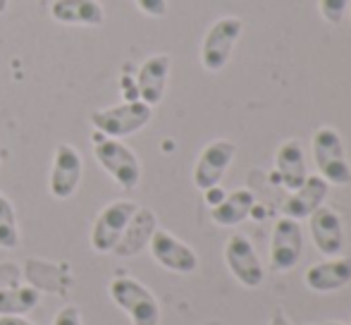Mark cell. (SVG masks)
<instances>
[{"mask_svg":"<svg viewBox=\"0 0 351 325\" xmlns=\"http://www.w3.org/2000/svg\"><path fill=\"white\" fill-rule=\"evenodd\" d=\"M53 325H84L79 306H74V304H67V306H62L60 311L56 313V318H53Z\"/></svg>","mask_w":351,"mask_h":325,"instance_id":"cb8c5ba5","label":"cell"},{"mask_svg":"<svg viewBox=\"0 0 351 325\" xmlns=\"http://www.w3.org/2000/svg\"><path fill=\"white\" fill-rule=\"evenodd\" d=\"M241 19L237 17H222L208 29L201 46V65L208 72H220L230 62L232 51L241 36Z\"/></svg>","mask_w":351,"mask_h":325,"instance_id":"52a82bcc","label":"cell"},{"mask_svg":"<svg viewBox=\"0 0 351 325\" xmlns=\"http://www.w3.org/2000/svg\"><path fill=\"white\" fill-rule=\"evenodd\" d=\"M139 210V204L130 199H120L108 204L106 208L98 213L96 223L91 228V249L98 254H112V249L120 242L122 232L130 225L132 215Z\"/></svg>","mask_w":351,"mask_h":325,"instance_id":"5b68a950","label":"cell"},{"mask_svg":"<svg viewBox=\"0 0 351 325\" xmlns=\"http://www.w3.org/2000/svg\"><path fill=\"white\" fill-rule=\"evenodd\" d=\"M270 325H289V321H287L285 313H280V311H278L273 318H270Z\"/></svg>","mask_w":351,"mask_h":325,"instance_id":"484cf974","label":"cell"},{"mask_svg":"<svg viewBox=\"0 0 351 325\" xmlns=\"http://www.w3.org/2000/svg\"><path fill=\"white\" fill-rule=\"evenodd\" d=\"M156 213L148 208H139L134 215H132L130 225L125 228V232H122L120 242L117 246L112 249V254L120 256V258H130V256H136L141 254L143 249L148 246L151 242L153 232H156Z\"/></svg>","mask_w":351,"mask_h":325,"instance_id":"e0dca14e","label":"cell"},{"mask_svg":"<svg viewBox=\"0 0 351 325\" xmlns=\"http://www.w3.org/2000/svg\"><path fill=\"white\" fill-rule=\"evenodd\" d=\"M311 239H313L315 249L325 256V258H335L342 254L344 249V230L342 218L328 206H320L313 215L308 218Z\"/></svg>","mask_w":351,"mask_h":325,"instance_id":"7c38bea8","label":"cell"},{"mask_svg":"<svg viewBox=\"0 0 351 325\" xmlns=\"http://www.w3.org/2000/svg\"><path fill=\"white\" fill-rule=\"evenodd\" d=\"M323 325H344V323H335V321H328V323H323Z\"/></svg>","mask_w":351,"mask_h":325,"instance_id":"83f0119b","label":"cell"},{"mask_svg":"<svg viewBox=\"0 0 351 325\" xmlns=\"http://www.w3.org/2000/svg\"><path fill=\"white\" fill-rule=\"evenodd\" d=\"M38 302H41V294L29 285L0 289V316H27L38 306Z\"/></svg>","mask_w":351,"mask_h":325,"instance_id":"ffe728a7","label":"cell"},{"mask_svg":"<svg viewBox=\"0 0 351 325\" xmlns=\"http://www.w3.org/2000/svg\"><path fill=\"white\" fill-rule=\"evenodd\" d=\"M328 191H330V184L323 180L320 175H308L306 182L299 186L296 191H291V196L285 201L282 206V213L291 220H306L320 208L325 206V199H328Z\"/></svg>","mask_w":351,"mask_h":325,"instance_id":"5bb4252c","label":"cell"},{"mask_svg":"<svg viewBox=\"0 0 351 325\" xmlns=\"http://www.w3.org/2000/svg\"><path fill=\"white\" fill-rule=\"evenodd\" d=\"M84 175V160L82 154L74 149L72 144H60L53 156V167L51 177H48V189L56 199L65 201L74 196V191L79 189V182Z\"/></svg>","mask_w":351,"mask_h":325,"instance_id":"30bf717a","label":"cell"},{"mask_svg":"<svg viewBox=\"0 0 351 325\" xmlns=\"http://www.w3.org/2000/svg\"><path fill=\"white\" fill-rule=\"evenodd\" d=\"M167 77H170V56H151L143 60L136 75V91H139V101L146 106H158L165 96Z\"/></svg>","mask_w":351,"mask_h":325,"instance_id":"9a60e30c","label":"cell"},{"mask_svg":"<svg viewBox=\"0 0 351 325\" xmlns=\"http://www.w3.org/2000/svg\"><path fill=\"white\" fill-rule=\"evenodd\" d=\"M0 325H34L24 316H0Z\"/></svg>","mask_w":351,"mask_h":325,"instance_id":"d4e9b609","label":"cell"},{"mask_svg":"<svg viewBox=\"0 0 351 325\" xmlns=\"http://www.w3.org/2000/svg\"><path fill=\"white\" fill-rule=\"evenodd\" d=\"M153 108L143 101H125L120 106L101 108L91 112V125L98 134L110 136V139H122L141 132L151 122Z\"/></svg>","mask_w":351,"mask_h":325,"instance_id":"3957f363","label":"cell"},{"mask_svg":"<svg viewBox=\"0 0 351 325\" xmlns=\"http://www.w3.org/2000/svg\"><path fill=\"white\" fill-rule=\"evenodd\" d=\"M304 282L311 292L330 294L344 289L351 282V258L347 256H335L323 263H315L306 270Z\"/></svg>","mask_w":351,"mask_h":325,"instance_id":"4fadbf2b","label":"cell"},{"mask_svg":"<svg viewBox=\"0 0 351 325\" xmlns=\"http://www.w3.org/2000/svg\"><path fill=\"white\" fill-rule=\"evenodd\" d=\"M19 246V225L14 206L8 196L0 194V249H17Z\"/></svg>","mask_w":351,"mask_h":325,"instance_id":"44dd1931","label":"cell"},{"mask_svg":"<svg viewBox=\"0 0 351 325\" xmlns=\"http://www.w3.org/2000/svg\"><path fill=\"white\" fill-rule=\"evenodd\" d=\"M225 263L227 270L232 273V278L246 289H256L261 287L265 278L263 263H261V256L256 254L254 244L246 234L237 232L227 239L225 244Z\"/></svg>","mask_w":351,"mask_h":325,"instance_id":"8992f818","label":"cell"},{"mask_svg":"<svg viewBox=\"0 0 351 325\" xmlns=\"http://www.w3.org/2000/svg\"><path fill=\"white\" fill-rule=\"evenodd\" d=\"M313 160L318 165V172L328 184L347 186L351 184V165L344 154L342 136L332 127H320L311 141Z\"/></svg>","mask_w":351,"mask_h":325,"instance_id":"277c9868","label":"cell"},{"mask_svg":"<svg viewBox=\"0 0 351 325\" xmlns=\"http://www.w3.org/2000/svg\"><path fill=\"white\" fill-rule=\"evenodd\" d=\"M256 208V196L251 189H234L227 196H222L220 204L210 208V218L220 228H234V225L244 223Z\"/></svg>","mask_w":351,"mask_h":325,"instance_id":"d6986e66","label":"cell"},{"mask_svg":"<svg viewBox=\"0 0 351 325\" xmlns=\"http://www.w3.org/2000/svg\"><path fill=\"white\" fill-rule=\"evenodd\" d=\"M112 304L130 316L132 325H160V304L156 294L134 278H115L108 285Z\"/></svg>","mask_w":351,"mask_h":325,"instance_id":"6da1fadb","label":"cell"},{"mask_svg":"<svg viewBox=\"0 0 351 325\" xmlns=\"http://www.w3.org/2000/svg\"><path fill=\"white\" fill-rule=\"evenodd\" d=\"M275 167H278L280 182L285 189L296 191L308 177L306 170V158L304 149L296 139H287L285 144H280L278 154H275Z\"/></svg>","mask_w":351,"mask_h":325,"instance_id":"ac0fdd59","label":"cell"},{"mask_svg":"<svg viewBox=\"0 0 351 325\" xmlns=\"http://www.w3.org/2000/svg\"><path fill=\"white\" fill-rule=\"evenodd\" d=\"M51 17L65 27H101L106 10L98 0H53Z\"/></svg>","mask_w":351,"mask_h":325,"instance_id":"2e32d148","label":"cell"},{"mask_svg":"<svg viewBox=\"0 0 351 325\" xmlns=\"http://www.w3.org/2000/svg\"><path fill=\"white\" fill-rule=\"evenodd\" d=\"M10 8V0H0V14H5Z\"/></svg>","mask_w":351,"mask_h":325,"instance_id":"4316f807","label":"cell"},{"mask_svg":"<svg viewBox=\"0 0 351 325\" xmlns=\"http://www.w3.org/2000/svg\"><path fill=\"white\" fill-rule=\"evenodd\" d=\"M237 146L230 139H215L201 151L194 165V186L199 191H208L217 186L225 177L230 162L234 160Z\"/></svg>","mask_w":351,"mask_h":325,"instance_id":"8fae6325","label":"cell"},{"mask_svg":"<svg viewBox=\"0 0 351 325\" xmlns=\"http://www.w3.org/2000/svg\"><path fill=\"white\" fill-rule=\"evenodd\" d=\"M351 0H318L320 5V14L328 24H339L344 19Z\"/></svg>","mask_w":351,"mask_h":325,"instance_id":"7402d4cb","label":"cell"},{"mask_svg":"<svg viewBox=\"0 0 351 325\" xmlns=\"http://www.w3.org/2000/svg\"><path fill=\"white\" fill-rule=\"evenodd\" d=\"M93 156L98 165L122 186V189H134L141 180V162L136 154L120 139L93 134Z\"/></svg>","mask_w":351,"mask_h":325,"instance_id":"7a4b0ae2","label":"cell"},{"mask_svg":"<svg viewBox=\"0 0 351 325\" xmlns=\"http://www.w3.org/2000/svg\"><path fill=\"white\" fill-rule=\"evenodd\" d=\"M134 3H136V8L146 14V17L160 19L167 14V0H134Z\"/></svg>","mask_w":351,"mask_h":325,"instance_id":"603a6c76","label":"cell"},{"mask_svg":"<svg viewBox=\"0 0 351 325\" xmlns=\"http://www.w3.org/2000/svg\"><path fill=\"white\" fill-rule=\"evenodd\" d=\"M304 251V234H301L299 220H291L287 215L275 223L273 239H270V265L275 273H289L296 268Z\"/></svg>","mask_w":351,"mask_h":325,"instance_id":"9c48e42d","label":"cell"},{"mask_svg":"<svg viewBox=\"0 0 351 325\" xmlns=\"http://www.w3.org/2000/svg\"><path fill=\"white\" fill-rule=\"evenodd\" d=\"M148 249H151V256L156 258V263L170 270V273L189 275L199 268L196 251L182 239H177L172 232H167V230H156L151 242H148Z\"/></svg>","mask_w":351,"mask_h":325,"instance_id":"ba28073f","label":"cell"}]
</instances>
